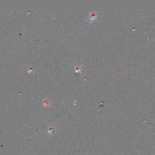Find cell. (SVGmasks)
<instances>
[{
  "instance_id": "6da1fadb",
  "label": "cell",
  "mask_w": 155,
  "mask_h": 155,
  "mask_svg": "<svg viewBox=\"0 0 155 155\" xmlns=\"http://www.w3.org/2000/svg\"><path fill=\"white\" fill-rule=\"evenodd\" d=\"M54 132H55V129H54V128L51 127L50 128V129H49V133L52 134Z\"/></svg>"
},
{
  "instance_id": "7a4b0ae2",
  "label": "cell",
  "mask_w": 155,
  "mask_h": 155,
  "mask_svg": "<svg viewBox=\"0 0 155 155\" xmlns=\"http://www.w3.org/2000/svg\"><path fill=\"white\" fill-rule=\"evenodd\" d=\"M44 103H45V106H46V105H49V102L47 100H45V101Z\"/></svg>"
}]
</instances>
